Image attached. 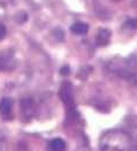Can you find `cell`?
I'll return each mask as SVG.
<instances>
[{"label":"cell","mask_w":137,"mask_h":151,"mask_svg":"<svg viewBox=\"0 0 137 151\" xmlns=\"http://www.w3.org/2000/svg\"><path fill=\"white\" fill-rule=\"evenodd\" d=\"M68 73H69V67H68V66L61 68V74H62V75H68Z\"/></svg>","instance_id":"cell-8"},{"label":"cell","mask_w":137,"mask_h":151,"mask_svg":"<svg viewBox=\"0 0 137 151\" xmlns=\"http://www.w3.org/2000/svg\"><path fill=\"white\" fill-rule=\"evenodd\" d=\"M50 149L52 151H63L66 149V143L61 139H54L50 142Z\"/></svg>","instance_id":"cell-3"},{"label":"cell","mask_w":137,"mask_h":151,"mask_svg":"<svg viewBox=\"0 0 137 151\" xmlns=\"http://www.w3.org/2000/svg\"><path fill=\"white\" fill-rule=\"evenodd\" d=\"M5 36H6V28H5V25L0 23V40Z\"/></svg>","instance_id":"cell-7"},{"label":"cell","mask_w":137,"mask_h":151,"mask_svg":"<svg viewBox=\"0 0 137 151\" xmlns=\"http://www.w3.org/2000/svg\"><path fill=\"white\" fill-rule=\"evenodd\" d=\"M126 28H130V29H136L137 28V20H128L125 23Z\"/></svg>","instance_id":"cell-6"},{"label":"cell","mask_w":137,"mask_h":151,"mask_svg":"<svg viewBox=\"0 0 137 151\" xmlns=\"http://www.w3.org/2000/svg\"><path fill=\"white\" fill-rule=\"evenodd\" d=\"M110 37H111V32L107 31V30H101L98 35V38H97V42L99 45H105L108 43L110 40Z\"/></svg>","instance_id":"cell-5"},{"label":"cell","mask_w":137,"mask_h":151,"mask_svg":"<svg viewBox=\"0 0 137 151\" xmlns=\"http://www.w3.org/2000/svg\"><path fill=\"white\" fill-rule=\"evenodd\" d=\"M115 1H118V0H115Z\"/></svg>","instance_id":"cell-9"},{"label":"cell","mask_w":137,"mask_h":151,"mask_svg":"<svg viewBox=\"0 0 137 151\" xmlns=\"http://www.w3.org/2000/svg\"><path fill=\"white\" fill-rule=\"evenodd\" d=\"M11 63H13V55L9 53V51L0 52V70L8 69Z\"/></svg>","instance_id":"cell-2"},{"label":"cell","mask_w":137,"mask_h":151,"mask_svg":"<svg viewBox=\"0 0 137 151\" xmlns=\"http://www.w3.org/2000/svg\"><path fill=\"white\" fill-rule=\"evenodd\" d=\"M13 101L11 98H2L0 101V114L4 118H9L12 115Z\"/></svg>","instance_id":"cell-1"},{"label":"cell","mask_w":137,"mask_h":151,"mask_svg":"<svg viewBox=\"0 0 137 151\" xmlns=\"http://www.w3.org/2000/svg\"><path fill=\"white\" fill-rule=\"evenodd\" d=\"M88 24L83 23V22H76L72 25V31L76 34V35H84L88 32Z\"/></svg>","instance_id":"cell-4"}]
</instances>
